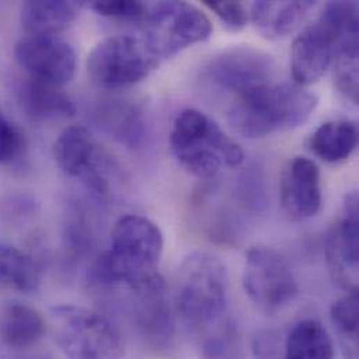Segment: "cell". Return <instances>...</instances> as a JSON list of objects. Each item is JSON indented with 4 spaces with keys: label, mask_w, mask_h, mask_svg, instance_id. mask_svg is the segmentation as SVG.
Instances as JSON below:
<instances>
[{
    "label": "cell",
    "mask_w": 359,
    "mask_h": 359,
    "mask_svg": "<svg viewBox=\"0 0 359 359\" xmlns=\"http://www.w3.org/2000/svg\"><path fill=\"white\" fill-rule=\"evenodd\" d=\"M164 235L147 217L128 214L118 219L111 233V249L91 266L88 280L100 287L126 284L130 290L160 276Z\"/></svg>",
    "instance_id": "1"
},
{
    "label": "cell",
    "mask_w": 359,
    "mask_h": 359,
    "mask_svg": "<svg viewBox=\"0 0 359 359\" xmlns=\"http://www.w3.org/2000/svg\"><path fill=\"white\" fill-rule=\"evenodd\" d=\"M319 98L298 84H264L236 97L228 112L231 128L246 139H260L302 126Z\"/></svg>",
    "instance_id": "2"
},
{
    "label": "cell",
    "mask_w": 359,
    "mask_h": 359,
    "mask_svg": "<svg viewBox=\"0 0 359 359\" xmlns=\"http://www.w3.org/2000/svg\"><path fill=\"white\" fill-rule=\"evenodd\" d=\"M358 4L330 1L318 20L306 27L291 46V72L295 84L305 87L316 83L337 53L358 45Z\"/></svg>",
    "instance_id": "3"
},
{
    "label": "cell",
    "mask_w": 359,
    "mask_h": 359,
    "mask_svg": "<svg viewBox=\"0 0 359 359\" xmlns=\"http://www.w3.org/2000/svg\"><path fill=\"white\" fill-rule=\"evenodd\" d=\"M228 276L218 256L196 250L180 263L175 285V309L196 332L217 330L225 313Z\"/></svg>",
    "instance_id": "4"
},
{
    "label": "cell",
    "mask_w": 359,
    "mask_h": 359,
    "mask_svg": "<svg viewBox=\"0 0 359 359\" xmlns=\"http://www.w3.org/2000/svg\"><path fill=\"white\" fill-rule=\"evenodd\" d=\"M170 143L180 165L200 180H212L224 165L236 168L245 160L241 146L194 108L183 109L177 116Z\"/></svg>",
    "instance_id": "5"
},
{
    "label": "cell",
    "mask_w": 359,
    "mask_h": 359,
    "mask_svg": "<svg viewBox=\"0 0 359 359\" xmlns=\"http://www.w3.org/2000/svg\"><path fill=\"white\" fill-rule=\"evenodd\" d=\"M142 42L158 62L211 36L212 24L203 10L186 1L149 3L140 21Z\"/></svg>",
    "instance_id": "6"
},
{
    "label": "cell",
    "mask_w": 359,
    "mask_h": 359,
    "mask_svg": "<svg viewBox=\"0 0 359 359\" xmlns=\"http://www.w3.org/2000/svg\"><path fill=\"white\" fill-rule=\"evenodd\" d=\"M55 340L67 359H123L119 332L101 313L74 305L52 309Z\"/></svg>",
    "instance_id": "7"
},
{
    "label": "cell",
    "mask_w": 359,
    "mask_h": 359,
    "mask_svg": "<svg viewBox=\"0 0 359 359\" xmlns=\"http://www.w3.org/2000/svg\"><path fill=\"white\" fill-rule=\"evenodd\" d=\"M158 62L142 39L115 35L102 39L87 57L90 80L104 90H122L144 80Z\"/></svg>",
    "instance_id": "8"
},
{
    "label": "cell",
    "mask_w": 359,
    "mask_h": 359,
    "mask_svg": "<svg viewBox=\"0 0 359 359\" xmlns=\"http://www.w3.org/2000/svg\"><path fill=\"white\" fill-rule=\"evenodd\" d=\"M242 283L249 299L270 313L287 308L299 292L288 262L267 246H255L248 250Z\"/></svg>",
    "instance_id": "9"
},
{
    "label": "cell",
    "mask_w": 359,
    "mask_h": 359,
    "mask_svg": "<svg viewBox=\"0 0 359 359\" xmlns=\"http://www.w3.org/2000/svg\"><path fill=\"white\" fill-rule=\"evenodd\" d=\"M274 62L270 55L252 46H233L215 55L204 67V79L217 90L236 97L270 84Z\"/></svg>",
    "instance_id": "10"
},
{
    "label": "cell",
    "mask_w": 359,
    "mask_h": 359,
    "mask_svg": "<svg viewBox=\"0 0 359 359\" xmlns=\"http://www.w3.org/2000/svg\"><path fill=\"white\" fill-rule=\"evenodd\" d=\"M17 63L28 79L63 88L76 76L74 48L57 35H25L14 49Z\"/></svg>",
    "instance_id": "11"
},
{
    "label": "cell",
    "mask_w": 359,
    "mask_h": 359,
    "mask_svg": "<svg viewBox=\"0 0 359 359\" xmlns=\"http://www.w3.org/2000/svg\"><path fill=\"white\" fill-rule=\"evenodd\" d=\"M53 157L67 177L84 180L98 197L108 193L107 180L100 172L98 146L87 128L79 125L66 128L55 142Z\"/></svg>",
    "instance_id": "12"
},
{
    "label": "cell",
    "mask_w": 359,
    "mask_h": 359,
    "mask_svg": "<svg viewBox=\"0 0 359 359\" xmlns=\"http://www.w3.org/2000/svg\"><path fill=\"white\" fill-rule=\"evenodd\" d=\"M358 194L346 196L339 222L327 238L326 256L334 280L348 292L358 290Z\"/></svg>",
    "instance_id": "13"
},
{
    "label": "cell",
    "mask_w": 359,
    "mask_h": 359,
    "mask_svg": "<svg viewBox=\"0 0 359 359\" xmlns=\"http://www.w3.org/2000/svg\"><path fill=\"white\" fill-rule=\"evenodd\" d=\"M135 295V316L143 339L154 348H168L175 334V323L167 292L160 276L130 290Z\"/></svg>",
    "instance_id": "14"
},
{
    "label": "cell",
    "mask_w": 359,
    "mask_h": 359,
    "mask_svg": "<svg viewBox=\"0 0 359 359\" xmlns=\"http://www.w3.org/2000/svg\"><path fill=\"white\" fill-rule=\"evenodd\" d=\"M280 203L292 221L311 219L320 211L323 194L320 171L315 161L297 157L290 163L280 184Z\"/></svg>",
    "instance_id": "15"
},
{
    "label": "cell",
    "mask_w": 359,
    "mask_h": 359,
    "mask_svg": "<svg viewBox=\"0 0 359 359\" xmlns=\"http://www.w3.org/2000/svg\"><path fill=\"white\" fill-rule=\"evenodd\" d=\"M316 6L311 0L295 1H256L252 4L250 18L256 29L267 39H283L291 35Z\"/></svg>",
    "instance_id": "16"
},
{
    "label": "cell",
    "mask_w": 359,
    "mask_h": 359,
    "mask_svg": "<svg viewBox=\"0 0 359 359\" xmlns=\"http://www.w3.org/2000/svg\"><path fill=\"white\" fill-rule=\"evenodd\" d=\"M83 7V1H27L21 7V27L27 35H57L77 20Z\"/></svg>",
    "instance_id": "17"
},
{
    "label": "cell",
    "mask_w": 359,
    "mask_h": 359,
    "mask_svg": "<svg viewBox=\"0 0 359 359\" xmlns=\"http://www.w3.org/2000/svg\"><path fill=\"white\" fill-rule=\"evenodd\" d=\"M24 112L35 121L73 118L77 114L74 101L60 87L28 79L18 90Z\"/></svg>",
    "instance_id": "18"
},
{
    "label": "cell",
    "mask_w": 359,
    "mask_h": 359,
    "mask_svg": "<svg viewBox=\"0 0 359 359\" xmlns=\"http://www.w3.org/2000/svg\"><path fill=\"white\" fill-rule=\"evenodd\" d=\"M46 326L34 308L11 302L0 315V337L11 348L25 350L35 346L45 334Z\"/></svg>",
    "instance_id": "19"
},
{
    "label": "cell",
    "mask_w": 359,
    "mask_h": 359,
    "mask_svg": "<svg viewBox=\"0 0 359 359\" xmlns=\"http://www.w3.org/2000/svg\"><path fill=\"white\" fill-rule=\"evenodd\" d=\"M358 126L351 121H329L311 137V150L325 163L339 164L351 157L358 147Z\"/></svg>",
    "instance_id": "20"
},
{
    "label": "cell",
    "mask_w": 359,
    "mask_h": 359,
    "mask_svg": "<svg viewBox=\"0 0 359 359\" xmlns=\"http://www.w3.org/2000/svg\"><path fill=\"white\" fill-rule=\"evenodd\" d=\"M333 358V339L319 320L306 319L297 323L287 337L284 359Z\"/></svg>",
    "instance_id": "21"
},
{
    "label": "cell",
    "mask_w": 359,
    "mask_h": 359,
    "mask_svg": "<svg viewBox=\"0 0 359 359\" xmlns=\"http://www.w3.org/2000/svg\"><path fill=\"white\" fill-rule=\"evenodd\" d=\"M0 284L22 294L39 288L41 270L36 262L18 248L0 245Z\"/></svg>",
    "instance_id": "22"
},
{
    "label": "cell",
    "mask_w": 359,
    "mask_h": 359,
    "mask_svg": "<svg viewBox=\"0 0 359 359\" xmlns=\"http://www.w3.org/2000/svg\"><path fill=\"white\" fill-rule=\"evenodd\" d=\"M100 119L104 128L114 135V137L130 147L137 146L143 139L144 123L140 114L132 107H108L100 114Z\"/></svg>",
    "instance_id": "23"
},
{
    "label": "cell",
    "mask_w": 359,
    "mask_h": 359,
    "mask_svg": "<svg viewBox=\"0 0 359 359\" xmlns=\"http://www.w3.org/2000/svg\"><path fill=\"white\" fill-rule=\"evenodd\" d=\"M358 304V291H348L344 297L334 301L330 308V318L334 327L354 354L357 353Z\"/></svg>",
    "instance_id": "24"
},
{
    "label": "cell",
    "mask_w": 359,
    "mask_h": 359,
    "mask_svg": "<svg viewBox=\"0 0 359 359\" xmlns=\"http://www.w3.org/2000/svg\"><path fill=\"white\" fill-rule=\"evenodd\" d=\"M358 49L359 46L344 48L334 59V84L354 105L359 102Z\"/></svg>",
    "instance_id": "25"
},
{
    "label": "cell",
    "mask_w": 359,
    "mask_h": 359,
    "mask_svg": "<svg viewBox=\"0 0 359 359\" xmlns=\"http://www.w3.org/2000/svg\"><path fill=\"white\" fill-rule=\"evenodd\" d=\"M90 7L97 14L107 18L140 22L147 13L149 3L126 1V0H101V1L98 0V1H93Z\"/></svg>",
    "instance_id": "26"
},
{
    "label": "cell",
    "mask_w": 359,
    "mask_h": 359,
    "mask_svg": "<svg viewBox=\"0 0 359 359\" xmlns=\"http://www.w3.org/2000/svg\"><path fill=\"white\" fill-rule=\"evenodd\" d=\"M204 6L210 8L229 31H241L248 24L249 14L245 4L241 1L205 0Z\"/></svg>",
    "instance_id": "27"
},
{
    "label": "cell",
    "mask_w": 359,
    "mask_h": 359,
    "mask_svg": "<svg viewBox=\"0 0 359 359\" xmlns=\"http://www.w3.org/2000/svg\"><path fill=\"white\" fill-rule=\"evenodd\" d=\"M24 149V137L20 129L0 112V165L15 161Z\"/></svg>",
    "instance_id": "28"
}]
</instances>
